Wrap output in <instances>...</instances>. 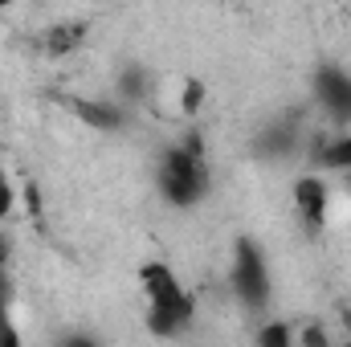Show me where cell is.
Returning <instances> with one entry per match:
<instances>
[{
  "mask_svg": "<svg viewBox=\"0 0 351 347\" xmlns=\"http://www.w3.org/2000/svg\"><path fill=\"white\" fill-rule=\"evenodd\" d=\"M156 192L168 208H196L208 200L213 192V168H208V147H204V135L192 127L184 139L168 143L156 160Z\"/></svg>",
  "mask_w": 351,
  "mask_h": 347,
  "instance_id": "cell-1",
  "label": "cell"
},
{
  "mask_svg": "<svg viewBox=\"0 0 351 347\" xmlns=\"http://www.w3.org/2000/svg\"><path fill=\"white\" fill-rule=\"evenodd\" d=\"M139 290L147 298V327L160 339H180L196 323V294L184 286L176 265L152 258L139 265Z\"/></svg>",
  "mask_w": 351,
  "mask_h": 347,
  "instance_id": "cell-2",
  "label": "cell"
},
{
  "mask_svg": "<svg viewBox=\"0 0 351 347\" xmlns=\"http://www.w3.org/2000/svg\"><path fill=\"white\" fill-rule=\"evenodd\" d=\"M229 286L233 298L250 311V315H265L274 302V274H269V258L254 237H241L233 246V261H229Z\"/></svg>",
  "mask_w": 351,
  "mask_h": 347,
  "instance_id": "cell-3",
  "label": "cell"
},
{
  "mask_svg": "<svg viewBox=\"0 0 351 347\" xmlns=\"http://www.w3.org/2000/svg\"><path fill=\"white\" fill-rule=\"evenodd\" d=\"M311 98L335 127H351V70L348 66L319 62L315 74H311Z\"/></svg>",
  "mask_w": 351,
  "mask_h": 347,
  "instance_id": "cell-4",
  "label": "cell"
},
{
  "mask_svg": "<svg viewBox=\"0 0 351 347\" xmlns=\"http://www.w3.org/2000/svg\"><path fill=\"white\" fill-rule=\"evenodd\" d=\"M290 204H294V217L306 233H323L327 221H331V184L323 172H302L290 184Z\"/></svg>",
  "mask_w": 351,
  "mask_h": 347,
  "instance_id": "cell-5",
  "label": "cell"
},
{
  "mask_svg": "<svg viewBox=\"0 0 351 347\" xmlns=\"http://www.w3.org/2000/svg\"><path fill=\"white\" fill-rule=\"evenodd\" d=\"M306 152H311V160H315L319 172L348 176L351 172V127H335L327 135L306 139Z\"/></svg>",
  "mask_w": 351,
  "mask_h": 347,
  "instance_id": "cell-6",
  "label": "cell"
},
{
  "mask_svg": "<svg viewBox=\"0 0 351 347\" xmlns=\"http://www.w3.org/2000/svg\"><path fill=\"white\" fill-rule=\"evenodd\" d=\"M70 110L94 131H123L127 127V106L119 98H70Z\"/></svg>",
  "mask_w": 351,
  "mask_h": 347,
  "instance_id": "cell-7",
  "label": "cell"
},
{
  "mask_svg": "<svg viewBox=\"0 0 351 347\" xmlns=\"http://www.w3.org/2000/svg\"><path fill=\"white\" fill-rule=\"evenodd\" d=\"M86 45V25L82 21H53V25H45V33H41V49L49 53V58H70V53H78Z\"/></svg>",
  "mask_w": 351,
  "mask_h": 347,
  "instance_id": "cell-8",
  "label": "cell"
},
{
  "mask_svg": "<svg viewBox=\"0 0 351 347\" xmlns=\"http://www.w3.org/2000/svg\"><path fill=\"white\" fill-rule=\"evenodd\" d=\"M147 70L139 66V62H127L119 74H114V98L123 102V106H135V102H143L147 98Z\"/></svg>",
  "mask_w": 351,
  "mask_h": 347,
  "instance_id": "cell-9",
  "label": "cell"
},
{
  "mask_svg": "<svg viewBox=\"0 0 351 347\" xmlns=\"http://www.w3.org/2000/svg\"><path fill=\"white\" fill-rule=\"evenodd\" d=\"M204 102H208V86H204L200 78H188V82L180 86V115L196 119V115L204 110Z\"/></svg>",
  "mask_w": 351,
  "mask_h": 347,
  "instance_id": "cell-10",
  "label": "cell"
},
{
  "mask_svg": "<svg viewBox=\"0 0 351 347\" xmlns=\"http://www.w3.org/2000/svg\"><path fill=\"white\" fill-rule=\"evenodd\" d=\"M16 204H21V192H16L12 176L4 172V164H0V221H8L16 213Z\"/></svg>",
  "mask_w": 351,
  "mask_h": 347,
  "instance_id": "cell-11",
  "label": "cell"
},
{
  "mask_svg": "<svg viewBox=\"0 0 351 347\" xmlns=\"http://www.w3.org/2000/svg\"><path fill=\"white\" fill-rule=\"evenodd\" d=\"M258 344L262 347H290L294 344V331L286 323H265L262 331H258Z\"/></svg>",
  "mask_w": 351,
  "mask_h": 347,
  "instance_id": "cell-12",
  "label": "cell"
},
{
  "mask_svg": "<svg viewBox=\"0 0 351 347\" xmlns=\"http://www.w3.org/2000/svg\"><path fill=\"white\" fill-rule=\"evenodd\" d=\"M21 339L16 327H12V302H0V347H12Z\"/></svg>",
  "mask_w": 351,
  "mask_h": 347,
  "instance_id": "cell-13",
  "label": "cell"
},
{
  "mask_svg": "<svg viewBox=\"0 0 351 347\" xmlns=\"http://www.w3.org/2000/svg\"><path fill=\"white\" fill-rule=\"evenodd\" d=\"M12 265V237L4 233V221H0V270Z\"/></svg>",
  "mask_w": 351,
  "mask_h": 347,
  "instance_id": "cell-14",
  "label": "cell"
},
{
  "mask_svg": "<svg viewBox=\"0 0 351 347\" xmlns=\"http://www.w3.org/2000/svg\"><path fill=\"white\" fill-rule=\"evenodd\" d=\"M12 4H16V0H0V12H4V8H12Z\"/></svg>",
  "mask_w": 351,
  "mask_h": 347,
  "instance_id": "cell-15",
  "label": "cell"
},
{
  "mask_svg": "<svg viewBox=\"0 0 351 347\" xmlns=\"http://www.w3.org/2000/svg\"><path fill=\"white\" fill-rule=\"evenodd\" d=\"M343 180H348V184H351V172H348V176H343Z\"/></svg>",
  "mask_w": 351,
  "mask_h": 347,
  "instance_id": "cell-16",
  "label": "cell"
}]
</instances>
